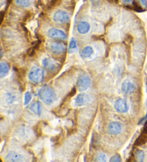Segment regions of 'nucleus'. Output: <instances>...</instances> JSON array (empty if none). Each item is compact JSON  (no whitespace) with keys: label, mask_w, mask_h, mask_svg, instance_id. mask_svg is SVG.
<instances>
[{"label":"nucleus","mask_w":147,"mask_h":162,"mask_svg":"<svg viewBox=\"0 0 147 162\" xmlns=\"http://www.w3.org/2000/svg\"><path fill=\"white\" fill-rule=\"evenodd\" d=\"M93 53V48L90 46H87L83 49L81 52V57L83 58H87V57H90Z\"/></svg>","instance_id":"17"},{"label":"nucleus","mask_w":147,"mask_h":162,"mask_svg":"<svg viewBox=\"0 0 147 162\" xmlns=\"http://www.w3.org/2000/svg\"><path fill=\"white\" fill-rule=\"evenodd\" d=\"M147 142V134L145 132H142L141 134L138 137L136 141L135 142V145L136 146H141L143 144H146Z\"/></svg>","instance_id":"16"},{"label":"nucleus","mask_w":147,"mask_h":162,"mask_svg":"<svg viewBox=\"0 0 147 162\" xmlns=\"http://www.w3.org/2000/svg\"><path fill=\"white\" fill-rule=\"evenodd\" d=\"M29 110L30 111L32 114L35 115H40L42 112V106L39 101H35L30 104L29 106Z\"/></svg>","instance_id":"13"},{"label":"nucleus","mask_w":147,"mask_h":162,"mask_svg":"<svg viewBox=\"0 0 147 162\" xmlns=\"http://www.w3.org/2000/svg\"><path fill=\"white\" fill-rule=\"evenodd\" d=\"M77 50V44L76 41L75 39L72 38L70 39V43H69V47H68V52L69 53H74Z\"/></svg>","instance_id":"18"},{"label":"nucleus","mask_w":147,"mask_h":162,"mask_svg":"<svg viewBox=\"0 0 147 162\" xmlns=\"http://www.w3.org/2000/svg\"><path fill=\"white\" fill-rule=\"evenodd\" d=\"M106 156L103 153H99V154H97L96 157H95V160L96 161H106Z\"/></svg>","instance_id":"22"},{"label":"nucleus","mask_w":147,"mask_h":162,"mask_svg":"<svg viewBox=\"0 0 147 162\" xmlns=\"http://www.w3.org/2000/svg\"><path fill=\"white\" fill-rule=\"evenodd\" d=\"M60 2H61V0H50V2H49V6H50V7L53 8L57 5H58Z\"/></svg>","instance_id":"24"},{"label":"nucleus","mask_w":147,"mask_h":162,"mask_svg":"<svg viewBox=\"0 0 147 162\" xmlns=\"http://www.w3.org/2000/svg\"><path fill=\"white\" fill-rule=\"evenodd\" d=\"M114 109L119 113H126L128 111V106L125 100L119 99L115 101Z\"/></svg>","instance_id":"11"},{"label":"nucleus","mask_w":147,"mask_h":162,"mask_svg":"<svg viewBox=\"0 0 147 162\" xmlns=\"http://www.w3.org/2000/svg\"><path fill=\"white\" fill-rule=\"evenodd\" d=\"M15 3L22 7H27L30 5V0H15Z\"/></svg>","instance_id":"19"},{"label":"nucleus","mask_w":147,"mask_h":162,"mask_svg":"<svg viewBox=\"0 0 147 162\" xmlns=\"http://www.w3.org/2000/svg\"><path fill=\"white\" fill-rule=\"evenodd\" d=\"M146 86H147V81H146Z\"/></svg>","instance_id":"29"},{"label":"nucleus","mask_w":147,"mask_h":162,"mask_svg":"<svg viewBox=\"0 0 147 162\" xmlns=\"http://www.w3.org/2000/svg\"><path fill=\"white\" fill-rule=\"evenodd\" d=\"M135 89L136 85L132 81L128 80V79L124 81L121 84V91L124 94H130L134 92Z\"/></svg>","instance_id":"7"},{"label":"nucleus","mask_w":147,"mask_h":162,"mask_svg":"<svg viewBox=\"0 0 147 162\" xmlns=\"http://www.w3.org/2000/svg\"><path fill=\"white\" fill-rule=\"evenodd\" d=\"M140 5L141 6V7L144 9H146L147 7V0H138Z\"/></svg>","instance_id":"25"},{"label":"nucleus","mask_w":147,"mask_h":162,"mask_svg":"<svg viewBox=\"0 0 147 162\" xmlns=\"http://www.w3.org/2000/svg\"><path fill=\"white\" fill-rule=\"evenodd\" d=\"M135 156H136V158L137 159L138 161H143L145 155H144V152H143V151L138 149V150H136V152H135Z\"/></svg>","instance_id":"20"},{"label":"nucleus","mask_w":147,"mask_h":162,"mask_svg":"<svg viewBox=\"0 0 147 162\" xmlns=\"http://www.w3.org/2000/svg\"><path fill=\"white\" fill-rule=\"evenodd\" d=\"M74 101L75 106L81 107V106H86V104H88V102L90 101V98H89L88 95L86 94H81L75 97Z\"/></svg>","instance_id":"8"},{"label":"nucleus","mask_w":147,"mask_h":162,"mask_svg":"<svg viewBox=\"0 0 147 162\" xmlns=\"http://www.w3.org/2000/svg\"><path fill=\"white\" fill-rule=\"evenodd\" d=\"M111 162H119L121 161V157L119 154H116L113 156L110 159Z\"/></svg>","instance_id":"23"},{"label":"nucleus","mask_w":147,"mask_h":162,"mask_svg":"<svg viewBox=\"0 0 147 162\" xmlns=\"http://www.w3.org/2000/svg\"><path fill=\"white\" fill-rule=\"evenodd\" d=\"M48 49L55 54H60L66 50V46L59 42H50L48 44Z\"/></svg>","instance_id":"5"},{"label":"nucleus","mask_w":147,"mask_h":162,"mask_svg":"<svg viewBox=\"0 0 147 162\" xmlns=\"http://www.w3.org/2000/svg\"><path fill=\"white\" fill-rule=\"evenodd\" d=\"M5 159L8 161H21L23 160L22 156L16 152H10L6 156Z\"/></svg>","instance_id":"14"},{"label":"nucleus","mask_w":147,"mask_h":162,"mask_svg":"<svg viewBox=\"0 0 147 162\" xmlns=\"http://www.w3.org/2000/svg\"><path fill=\"white\" fill-rule=\"evenodd\" d=\"M143 132H145L147 134V121L145 123V125H144V129H143Z\"/></svg>","instance_id":"27"},{"label":"nucleus","mask_w":147,"mask_h":162,"mask_svg":"<svg viewBox=\"0 0 147 162\" xmlns=\"http://www.w3.org/2000/svg\"><path fill=\"white\" fill-rule=\"evenodd\" d=\"M38 96L40 100L48 105L52 104L57 99V96L54 90L50 86H43L38 92Z\"/></svg>","instance_id":"1"},{"label":"nucleus","mask_w":147,"mask_h":162,"mask_svg":"<svg viewBox=\"0 0 147 162\" xmlns=\"http://www.w3.org/2000/svg\"><path fill=\"white\" fill-rule=\"evenodd\" d=\"M54 22L60 24H66L70 21V17L68 12L63 10H57L53 14L52 17Z\"/></svg>","instance_id":"3"},{"label":"nucleus","mask_w":147,"mask_h":162,"mask_svg":"<svg viewBox=\"0 0 147 162\" xmlns=\"http://www.w3.org/2000/svg\"><path fill=\"white\" fill-rule=\"evenodd\" d=\"M48 35L50 38L55 39H61V40H64V39H67V35L63 31L56 28H51L48 30Z\"/></svg>","instance_id":"6"},{"label":"nucleus","mask_w":147,"mask_h":162,"mask_svg":"<svg viewBox=\"0 0 147 162\" xmlns=\"http://www.w3.org/2000/svg\"><path fill=\"white\" fill-rule=\"evenodd\" d=\"M108 132L111 135H117L121 132V125L119 122L112 121L108 124Z\"/></svg>","instance_id":"10"},{"label":"nucleus","mask_w":147,"mask_h":162,"mask_svg":"<svg viewBox=\"0 0 147 162\" xmlns=\"http://www.w3.org/2000/svg\"><path fill=\"white\" fill-rule=\"evenodd\" d=\"M44 71L37 66L31 69L28 74L29 80L34 84H40L44 80Z\"/></svg>","instance_id":"2"},{"label":"nucleus","mask_w":147,"mask_h":162,"mask_svg":"<svg viewBox=\"0 0 147 162\" xmlns=\"http://www.w3.org/2000/svg\"><path fill=\"white\" fill-rule=\"evenodd\" d=\"M32 99V94L30 92H27L24 97V105H27Z\"/></svg>","instance_id":"21"},{"label":"nucleus","mask_w":147,"mask_h":162,"mask_svg":"<svg viewBox=\"0 0 147 162\" xmlns=\"http://www.w3.org/2000/svg\"><path fill=\"white\" fill-rule=\"evenodd\" d=\"M91 81L88 75L83 74L79 77L77 81V86L80 92H84L90 86Z\"/></svg>","instance_id":"4"},{"label":"nucleus","mask_w":147,"mask_h":162,"mask_svg":"<svg viewBox=\"0 0 147 162\" xmlns=\"http://www.w3.org/2000/svg\"><path fill=\"white\" fill-rule=\"evenodd\" d=\"M146 119H147V113H146V116H145V117H144V118H143V119H142L141 121H140V122H139V123H141V122H142V121H144V120H146Z\"/></svg>","instance_id":"28"},{"label":"nucleus","mask_w":147,"mask_h":162,"mask_svg":"<svg viewBox=\"0 0 147 162\" xmlns=\"http://www.w3.org/2000/svg\"><path fill=\"white\" fill-rule=\"evenodd\" d=\"M132 2V0H122V3L124 4H128Z\"/></svg>","instance_id":"26"},{"label":"nucleus","mask_w":147,"mask_h":162,"mask_svg":"<svg viewBox=\"0 0 147 162\" xmlns=\"http://www.w3.org/2000/svg\"><path fill=\"white\" fill-rule=\"evenodd\" d=\"M42 65L44 69H46L48 71H50V72H53L57 67V64L56 62L52 60V59L48 58V57H46L42 61Z\"/></svg>","instance_id":"9"},{"label":"nucleus","mask_w":147,"mask_h":162,"mask_svg":"<svg viewBox=\"0 0 147 162\" xmlns=\"http://www.w3.org/2000/svg\"><path fill=\"white\" fill-rule=\"evenodd\" d=\"M90 24L87 22H80L77 25V31L79 34H86L90 31Z\"/></svg>","instance_id":"12"},{"label":"nucleus","mask_w":147,"mask_h":162,"mask_svg":"<svg viewBox=\"0 0 147 162\" xmlns=\"http://www.w3.org/2000/svg\"><path fill=\"white\" fill-rule=\"evenodd\" d=\"M9 71H10V65L6 62L2 61L0 63V77L3 78L8 74Z\"/></svg>","instance_id":"15"}]
</instances>
